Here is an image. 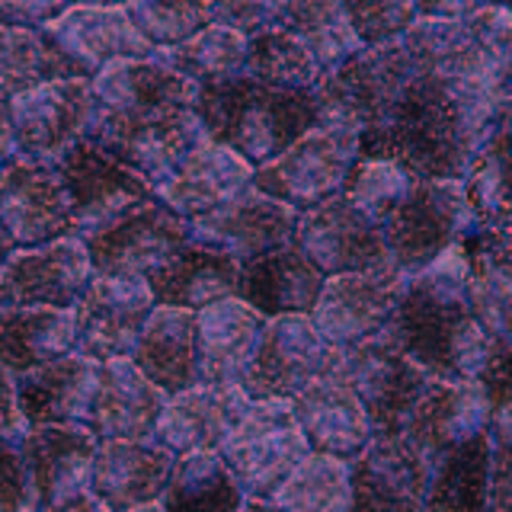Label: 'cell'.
I'll list each match as a JSON object with an SVG mask.
<instances>
[{"mask_svg": "<svg viewBox=\"0 0 512 512\" xmlns=\"http://www.w3.org/2000/svg\"><path fill=\"white\" fill-rule=\"evenodd\" d=\"M164 404L167 394H160L132 359L103 362L87 429L96 442H148L154 439Z\"/></svg>", "mask_w": 512, "mask_h": 512, "instance_id": "4316f807", "label": "cell"}, {"mask_svg": "<svg viewBox=\"0 0 512 512\" xmlns=\"http://www.w3.org/2000/svg\"><path fill=\"white\" fill-rule=\"evenodd\" d=\"M16 160L13 128H10V96L0 93V170H7Z\"/></svg>", "mask_w": 512, "mask_h": 512, "instance_id": "11a10c76", "label": "cell"}, {"mask_svg": "<svg viewBox=\"0 0 512 512\" xmlns=\"http://www.w3.org/2000/svg\"><path fill=\"white\" fill-rule=\"evenodd\" d=\"M426 468L404 436H375L365 452L349 461V512H420Z\"/></svg>", "mask_w": 512, "mask_h": 512, "instance_id": "cb8c5ba5", "label": "cell"}, {"mask_svg": "<svg viewBox=\"0 0 512 512\" xmlns=\"http://www.w3.org/2000/svg\"><path fill=\"white\" fill-rule=\"evenodd\" d=\"M90 116V80H48L10 96L16 157L32 164H61L80 141H87Z\"/></svg>", "mask_w": 512, "mask_h": 512, "instance_id": "30bf717a", "label": "cell"}, {"mask_svg": "<svg viewBox=\"0 0 512 512\" xmlns=\"http://www.w3.org/2000/svg\"><path fill=\"white\" fill-rule=\"evenodd\" d=\"M413 183H416L413 176H407L400 167H394L391 160L359 154L349 176H346L343 199H349L362 215H368L375 224H384L391 218L394 208L404 202V196L410 192Z\"/></svg>", "mask_w": 512, "mask_h": 512, "instance_id": "ee69618b", "label": "cell"}, {"mask_svg": "<svg viewBox=\"0 0 512 512\" xmlns=\"http://www.w3.org/2000/svg\"><path fill=\"white\" fill-rule=\"evenodd\" d=\"M416 20L423 23H461L477 10L471 0H436V4H413Z\"/></svg>", "mask_w": 512, "mask_h": 512, "instance_id": "db71d44e", "label": "cell"}, {"mask_svg": "<svg viewBox=\"0 0 512 512\" xmlns=\"http://www.w3.org/2000/svg\"><path fill=\"white\" fill-rule=\"evenodd\" d=\"M157 308L144 279L93 276L74 304V352L93 362L132 359L144 320Z\"/></svg>", "mask_w": 512, "mask_h": 512, "instance_id": "5bb4252c", "label": "cell"}, {"mask_svg": "<svg viewBox=\"0 0 512 512\" xmlns=\"http://www.w3.org/2000/svg\"><path fill=\"white\" fill-rule=\"evenodd\" d=\"M506 122L509 100L455 87L420 68L400 93L391 116L378 128L362 132L359 154L391 160L416 183H458L474 154Z\"/></svg>", "mask_w": 512, "mask_h": 512, "instance_id": "7a4b0ae2", "label": "cell"}, {"mask_svg": "<svg viewBox=\"0 0 512 512\" xmlns=\"http://www.w3.org/2000/svg\"><path fill=\"white\" fill-rule=\"evenodd\" d=\"M295 231H298V212H292L288 205L269 199L256 189H247L231 205L218 208L215 215L189 224L192 244L218 250L240 266L272 250L292 247Z\"/></svg>", "mask_w": 512, "mask_h": 512, "instance_id": "44dd1931", "label": "cell"}, {"mask_svg": "<svg viewBox=\"0 0 512 512\" xmlns=\"http://www.w3.org/2000/svg\"><path fill=\"white\" fill-rule=\"evenodd\" d=\"M68 4H32V0H0V26L16 32H42Z\"/></svg>", "mask_w": 512, "mask_h": 512, "instance_id": "f907efd6", "label": "cell"}, {"mask_svg": "<svg viewBox=\"0 0 512 512\" xmlns=\"http://www.w3.org/2000/svg\"><path fill=\"white\" fill-rule=\"evenodd\" d=\"M196 119L212 144L234 151L256 170L324 119L317 93L276 90L237 74L196 90Z\"/></svg>", "mask_w": 512, "mask_h": 512, "instance_id": "277c9868", "label": "cell"}, {"mask_svg": "<svg viewBox=\"0 0 512 512\" xmlns=\"http://www.w3.org/2000/svg\"><path fill=\"white\" fill-rule=\"evenodd\" d=\"M0 512H36L26 464L16 445L0 442Z\"/></svg>", "mask_w": 512, "mask_h": 512, "instance_id": "681fc988", "label": "cell"}, {"mask_svg": "<svg viewBox=\"0 0 512 512\" xmlns=\"http://www.w3.org/2000/svg\"><path fill=\"white\" fill-rule=\"evenodd\" d=\"M295 247L324 272V279L394 266L381 224L343 196L298 215Z\"/></svg>", "mask_w": 512, "mask_h": 512, "instance_id": "2e32d148", "label": "cell"}, {"mask_svg": "<svg viewBox=\"0 0 512 512\" xmlns=\"http://www.w3.org/2000/svg\"><path fill=\"white\" fill-rule=\"evenodd\" d=\"M343 10L362 48L404 39L416 23L413 4H397V0H359V4H343Z\"/></svg>", "mask_w": 512, "mask_h": 512, "instance_id": "bcb514c9", "label": "cell"}, {"mask_svg": "<svg viewBox=\"0 0 512 512\" xmlns=\"http://www.w3.org/2000/svg\"><path fill=\"white\" fill-rule=\"evenodd\" d=\"M154 61L164 64L167 71H173L176 77H183L186 84L199 90V87L221 84V80L244 74L247 39L237 36L231 29L208 23L202 32H196V36L186 39L183 45L154 52Z\"/></svg>", "mask_w": 512, "mask_h": 512, "instance_id": "f35d334b", "label": "cell"}, {"mask_svg": "<svg viewBox=\"0 0 512 512\" xmlns=\"http://www.w3.org/2000/svg\"><path fill=\"white\" fill-rule=\"evenodd\" d=\"M381 231L391 263L410 279L448 247H455L468 234H474L477 224L468 212V202H464L461 183L432 180L413 183L404 202L381 224Z\"/></svg>", "mask_w": 512, "mask_h": 512, "instance_id": "52a82bcc", "label": "cell"}, {"mask_svg": "<svg viewBox=\"0 0 512 512\" xmlns=\"http://www.w3.org/2000/svg\"><path fill=\"white\" fill-rule=\"evenodd\" d=\"M157 503L164 512H237L244 493L218 452H189L173 461Z\"/></svg>", "mask_w": 512, "mask_h": 512, "instance_id": "74e56055", "label": "cell"}, {"mask_svg": "<svg viewBox=\"0 0 512 512\" xmlns=\"http://www.w3.org/2000/svg\"><path fill=\"white\" fill-rule=\"evenodd\" d=\"M247 407L250 397L240 388L196 384V388L167 397L154 429V442L167 448L173 458L189 452H218Z\"/></svg>", "mask_w": 512, "mask_h": 512, "instance_id": "d4e9b609", "label": "cell"}, {"mask_svg": "<svg viewBox=\"0 0 512 512\" xmlns=\"http://www.w3.org/2000/svg\"><path fill=\"white\" fill-rule=\"evenodd\" d=\"M128 20L135 23L138 36L151 45V52H164V48L183 45L196 32L208 26V4H122Z\"/></svg>", "mask_w": 512, "mask_h": 512, "instance_id": "f6af8a7d", "label": "cell"}, {"mask_svg": "<svg viewBox=\"0 0 512 512\" xmlns=\"http://www.w3.org/2000/svg\"><path fill=\"white\" fill-rule=\"evenodd\" d=\"M0 221L16 250L74 237L71 199L58 164H32L16 157L7 170H0Z\"/></svg>", "mask_w": 512, "mask_h": 512, "instance_id": "e0dca14e", "label": "cell"}, {"mask_svg": "<svg viewBox=\"0 0 512 512\" xmlns=\"http://www.w3.org/2000/svg\"><path fill=\"white\" fill-rule=\"evenodd\" d=\"M474 381L480 384V391H484L493 416L509 413V346L496 352V356H490Z\"/></svg>", "mask_w": 512, "mask_h": 512, "instance_id": "816d5d0a", "label": "cell"}, {"mask_svg": "<svg viewBox=\"0 0 512 512\" xmlns=\"http://www.w3.org/2000/svg\"><path fill=\"white\" fill-rule=\"evenodd\" d=\"M100 362L64 356L36 372L16 375V400L26 426H87Z\"/></svg>", "mask_w": 512, "mask_h": 512, "instance_id": "f1b7e54d", "label": "cell"}, {"mask_svg": "<svg viewBox=\"0 0 512 512\" xmlns=\"http://www.w3.org/2000/svg\"><path fill=\"white\" fill-rule=\"evenodd\" d=\"M45 512H109V509L103 503H96L93 496H90V490H84V493L71 496V500H64V503H58L52 509H45Z\"/></svg>", "mask_w": 512, "mask_h": 512, "instance_id": "9f6ffc18", "label": "cell"}, {"mask_svg": "<svg viewBox=\"0 0 512 512\" xmlns=\"http://www.w3.org/2000/svg\"><path fill=\"white\" fill-rule=\"evenodd\" d=\"M48 80H80L42 32H16L0 26V93L16 96Z\"/></svg>", "mask_w": 512, "mask_h": 512, "instance_id": "7bdbcfd3", "label": "cell"}, {"mask_svg": "<svg viewBox=\"0 0 512 512\" xmlns=\"http://www.w3.org/2000/svg\"><path fill=\"white\" fill-rule=\"evenodd\" d=\"M61 58L71 64L80 80H93L100 71L119 61H148L154 58L151 45L138 36L135 23L128 20L125 7L74 4L52 26L42 29Z\"/></svg>", "mask_w": 512, "mask_h": 512, "instance_id": "d6986e66", "label": "cell"}, {"mask_svg": "<svg viewBox=\"0 0 512 512\" xmlns=\"http://www.w3.org/2000/svg\"><path fill=\"white\" fill-rule=\"evenodd\" d=\"M218 455L244 500H272L311 452L288 400H250Z\"/></svg>", "mask_w": 512, "mask_h": 512, "instance_id": "8992f818", "label": "cell"}, {"mask_svg": "<svg viewBox=\"0 0 512 512\" xmlns=\"http://www.w3.org/2000/svg\"><path fill=\"white\" fill-rule=\"evenodd\" d=\"M199 320V384L240 388L244 372L266 327V317L256 314L240 298H224L196 311Z\"/></svg>", "mask_w": 512, "mask_h": 512, "instance_id": "1f68e13d", "label": "cell"}, {"mask_svg": "<svg viewBox=\"0 0 512 512\" xmlns=\"http://www.w3.org/2000/svg\"><path fill=\"white\" fill-rule=\"evenodd\" d=\"M87 141L160 189L208 144L196 119V87L154 58L119 61L90 80Z\"/></svg>", "mask_w": 512, "mask_h": 512, "instance_id": "6da1fadb", "label": "cell"}, {"mask_svg": "<svg viewBox=\"0 0 512 512\" xmlns=\"http://www.w3.org/2000/svg\"><path fill=\"white\" fill-rule=\"evenodd\" d=\"M324 282V272L292 244L240 266L237 298L266 320L311 317L320 292H324Z\"/></svg>", "mask_w": 512, "mask_h": 512, "instance_id": "83f0119b", "label": "cell"}, {"mask_svg": "<svg viewBox=\"0 0 512 512\" xmlns=\"http://www.w3.org/2000/svg\"><path fill=\"white\" fill-rule=\"evenodd\" d=\"M340 375L356 391L375 436H400L416 400L432 384L423 368H416L388 336L346 352Z\"/></svg>", "mask_w": 512, "mask_h": 512, "instance_id": "4fadbf2b", "label": "cell"}, {"mask_svg": "<svg viewBox=\"0 0 512 512\" xmlns=\"http://www.w3.org/2000/svg\"><path fill=\"white\" fill-rule=\"evenodd\" d=\"M276 26L308 48L324 77H330L340 64L362 52L343 4H333V0H288V4H276Z\"/></svg>", "mask_w": 512, "mask_h": 512, "instance_id": "d590c367", "label": "cell"}, {"mask_svg": "<svg viewBox=\"0 0 512 512\" xmlns=\"http://www.w3.org/2000/svg\"><path fill=\"white\" fill-rule=\"evenodd\" d=\"M16 452L29 474L32 506L45 512L87 490L96 439L87 426H29Z\"/></svg>", "mask_w": 512, "mask_h": 512, "instance_id": "603a6c76", "label": "cell"}, {"mask_svg": "<svg viewBox=\"0 0 512 512\" xmlns=\"http://www.w3.org/2000/svg\"><path fill=\"white\" fill-rule=\"evenodd\" d=\"M208 23L231 29L250 42L253 36L276 26V4H266V0H224V4H208Z\"/></svg>", "mask_w": 512, "mask_h": 512, "instance_id": "c3c4849f", "label": "cell"}, {"mask_svg": "<svg viewBox=\"0 0 512 512\" xmlns=\"http://www.w3.org/2000/svg\"><path fill=\"white\" fill-rule=\"evenodd\" d=\"M244 74L253 77L256 84L276 90L317 93V87L324 84V74H320L308 48L279 26H272L247 42Z\"/></svg>", "mask_w": 512, "mask_h": 512, "instance_id": "60d3db41", "label": "cell"}, {"mask_svg": "<svg viewBox=\"0 0 512 512\" xmlns=\"http://www.w3.org/2000/svg\"><path fill=\"white\" fill-rule=\"evenodd\" d=\"M26 420L20 413V400H16V375L0 365V442L16 445L26 436Z\"/></svg>", "mask_w": 512, "mask_h": 512, "instance_id": "f5cc1de1", "label": "cell"}, {"mask_svg": "<svg viewBox=\"0 0 512 512\" xmlns=\"http://www.w3.org/2000/svg\"><path fill=\"white\" fill-rule=\"evenodd\" d=\"M16 253V244H13V237L7 234L4 228V221H0V269H4L10 263V256Z\"/></svg>", "mask_w": 512, "mask_h": 512, "instance_id": "6f0895ef", "label": "cell"}, {"mask_svg": "<svg viewBox=\"0 0 512 512\" xmlns=\"http://www.w3.org/2000/svg\"><path fill=\"white\" fill-rule=\"evenodd\" d=\"M237 512H279V509L269 500H244V506H240Z\"/></svg>", "mask_w": 512, "mask_h": 512, "instance_id": "680465c9", "label": "cell"}, {"mask_svg": "<svg viewBox=\"0 0 512 512\" xmlns=\"http://www.w3.org/2000/svg\"><path fill=\"white\" fill-rule=\"evenodd\" d=\"M173 455L148 442H96L90 468V496L109 512H132L157 503L173 471Z\"/></svg>", "mask_w": 512, "mask_h": 512, "instance_id": "484cf974", "label": "cell"}, {"mask_svg": "<svg viewBox=\"0 0 512 512\" xmlns=\"http://www.w3.org/2000/svg\"><path fill=\"white\" fill-rule=\"evenodd\" d=\"M384 336L432 381H474L487 359L509 346L471 308L461 244L407 279Z\"/></svg>", "mask_w": 512, "mask_h": 512, "instance_id": "3957f363", "label": "cell"}, {"mask_svg": "<svg viewBox=\"0 0 512 512\" xmlns=\"http://www.w3.org/2000/svg\"><path fill=\"white\" fill-rule=\"evenodd\" d=\"M279 512H349V461L308 455L269 500Z\"/></svg>", "mask_w": 512, "mask_h": 512, "instance_id": "b9f144b4", "label": "cell"}, {"mask_svg": "<svg viewBox=\"0 0 512 512\" xmlns=\"http://www.w3.org/2000/svg\"><path fill=\"white\" fill-rule=\"evenodd\" d=\"M132 512H164V509H160V503H148V506H138Z\"/></svg>", "mask_w": 512, "mask_h": 512, "instance_id": "91938a15", "label": "cell"}, {"mask_svg": "<svg viewBox=\"0 0 512 512\" xmlns=\"http://www.w3.org/2000/svg\"><path fill=\"white\" fill-rule=\"evenodd\" d=\"M506 160H509V122L496 128L458 180L477 231H509Z\"/></svg>", "mask_w": 512, "mask_h": 512, "instance_id": "ab89813d", "label": "cell"}, {"mask_svg": "<svg viewBox=\"0 0 512 512\" xmlns=\"http://www.w3.org/2000/svg\"><path fill=\"white\" fill-rule=\"evenodd\" d=\"M416 61L404 39L362 48L317 87L320 116L346 122L359 132L378 128L391 116L400 93L416 77Z\"/></svg>", "mask_w": 512, "mask_h": 512, "instance_id": "ba28073f", "label": "cell"}, {"mask_svg": "<svg viewBox=\"0 0 512 512\" xmlns=\"http://www.w3.org/2000/svg\"><path fill=\"white\" fill-rule=\"evenodd\" d=\"M58 170L71 199L74 237L80 240L109 231L112 224H119L122 218L157 199L154 186H148L138 173H132L90 141H80L61 160Z\"/></svg>", "mask_w": 512, "mask_h": 512, "instance_id": "7c38bea8", "label": "cell"}, {"mask_svg": "<svg viewBox=\"0 0 512 512\" xmlns=\"http://www.w3.org/2000/svg\"><path fill=\"white\" fill-rule=\"evenodd\" d=\"M237 279L240 263L199 244L176 250L167 263H160L144 276L154 304L183 311H202L224 298H237Z\"/></svg>", "mask_w": 512, "mask_h": 512, "instance_id": "d6a6232c", "label": "cell"}, {"mask_svg": "<svg viewBox=\"0 0 512 512\" xmlns=\"http://www.w3.org/2000/svg\"><path fill=\"white\" fill-rule=\"evenodd\" d=\"M295 423L308 442L311 455H327L336 461H356L368 442L375 439L372 423H368L365 407L359 404L356 391L336 368L333 375L308 384L292 400Z\"/></svg>", "mask_w": 512, "mask_h": 512, "instance_id": "7402d4cb", "label": "cell"}, {"mask_svg": "<svg viewBox=\"0 0 512 512\" xmlns=\"http://www.w3.org/2000/svg\"><path fill=\"white\" fill-rule=\"evenodd\" d=\"M404 288L407 276L397 266L333 276L324 282V292L311 311V324L346 356L388 333Z\"/></svg>", "mask_w": 512, "mask_h": 512, "instance_id": "8fae6325", "label": "cell"}, {"mask_svg": "<svg viewBox=\"0 0 512 512\" xmlns=\"http://www.w3.org/2000/svg\"><path fill=\"white\" fill-rule=\"evenodd\" d=\"M87 244L93 276L112 279H144L151 269L167 263L176 250L192 244L189 221L154 199L151 205L138 208L109 231L96 234Z\"/></svg>", "mask_w": 512, "mask_h": 512, "instance_id": "ac0fdd59", "label": "cell"}, {"mask_svg": "<svg viewBox=\"0 0 512 512\" xmlns=\"http://www.w3.org/2000/svg\"><path fill=\"white\" fill-rule=\"evenodd\" d=\"M468 32L474 36V42L480 45L496 68L509 71V61H512V13L506 7H480L464 20Z\"/></svg>", "mask_w": 512, "mask_h": 512, "instance_id": "7dc6e473", "label": "cell"}, {"mask_svg": "<svg viewBox=\"0 0 512 512\" xmlns=\"http://www.w3.org/2000/svg\"><path fill=\"white\" fill-rule=\"evenodd\" d=\"M253 189V167L221 144H202L170 183L157 189V199L183 221H199Z\"/></svg>", "mask_w": 512, "mask_h": 512, "instance_id": "f546056e", "label": "cell"}, {"mask_svg": "<svg viewBox=\"0 0 512 512\" xmlns=\"http://www.w3.org/2000/svg\"><path fill=\"white\" fill-rule=\"evenodd\" d=\"M362 132L346 122L320 119L311 132L253 170V189L304 215L311 208L343 196L346 176L359 157Z\"/></svg>", "mask_w": 512, "mask_h": 512, "instance_id": "5b68a950", "label": "cell"}, {"mask_svg": "<svg viewBox=\"0 0 512 512\" xmlns=\"http://www.w3.org/2000/svg\"><path fill=\"white\" fill-rule=\"evenodd\" d=\"M132 365L160 394H180L199 384V320L196 311L157 304L135 343Z\"/></svg>", "mask_w": 512, "mask_h": 512, "instance_id": "4dcf8cb0", "label": "cell"}, {"mask_svg": "<svg viewBox=\"0 0 512 512\" xmlns=\"http://www.w3.org/2000/svg\"><path fill=\"white\" fill-rule=\"evenodd\" d=\"M90 279V253L80 237H61L45 247L16 250L10 263L0 269V311H74Z\"/></svg>", "mask_w": 512, "mask_h": 512, "instance_id": "9a60e30c", "label": "cell"}, {"mask_svg": "<svg viewBox=\"0 0 512 512\" xmlns=\"http://www.w3.org/2000/svg\"><path fill=\"white\" fill-rule=\"evenodd\" d=\"M340 362L343 352L320 336L311 317H272L266 320L240 391L250 400H292L308 384L333 375Z\"/></svg>", "mask_w": 512, "mask_h": 512, "instance_id": "9c48e42d", "label": "cell"}, {"mask_svg": "<svg viewBox=\"0 0 512 512\" xmlns=\"http://www.w3.org/2000/svg\"><path fill=\"white\" fill-rule=\"evenodd\" d=\"M490 423L493 410L477 381H432L400 436L429 474L458 445L490 432Z\"/></svg>", "mask_w": 512, "mask_h": 512, "instance_id": "ffe728a7", "label": "cell"}, {"mask_svg": "<svg viewBox=\"0 0 512 512\" xmlns=\"http://www.w3.org/2000/svg\"><path fill=\"white\" fill-rule=\"evenodd\" d=\"M490 432L448 452L429 471L420 512H487Z\"/></svg>", "mask_w": 512, "mask_h": 512, "instance_id": "8d00e7d4", "label": "cell"}, {"mask_svg": "<svg viewBox=\"0 0 512 512\" xmlns=\"http://www.w3.org/2000/svg\"><path fill=\"white\" fill-rule=\"evenodd\" d=\"M77 333L71 311L20 308L0 311V365L13 375L36 372L64 356H74Z\"/></svg>", "mask_w": 512, "mask_h": 512, "instance_id": "836d02e7", "label": "cell"}, {"mask_svg": "<svg viewBox=\"0 0 512 512\" xmlns=\"http://www.w3.org/2000/svg\"><path fill=\"white\" fill-rule=\"evenodd\" d=\"M464 250V292L477 317L509 340L512 311V266L509 231H474L461 240Z\"/></svg>", "mask_w": 512, "mask_h": 512, "instance_id": "e575fe53", "label": "cell"}]
</instances>
